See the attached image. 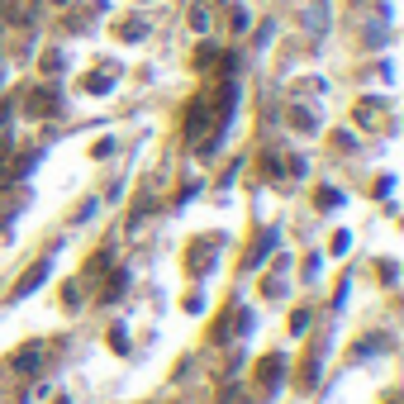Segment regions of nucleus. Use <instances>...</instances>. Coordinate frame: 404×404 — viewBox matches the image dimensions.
Segmentation results:
<instances>
[{
	"mask_svg": "<svg viewBox=\"0 0 404 404\" xmlns=\"http://www.w3.org/2000/svg\"><path fill=\"white\" fill-rule=\"evenodd\" d=\"M280 366H285L280 357H262V366H257V381H262V386H276V381H280Z\"/></svg>",
	"mask_w": 404,
	"mask_h": 404,
	"instance_id": "obj_7",
	"label": "nucleus"
},
{
	"mask_svg": "<svg viewBox=\"0 0 404 404\" xmlns=\"http://www.w3.org/2000/svg\"><path fill=\"white\" fill-rule=\"evenodd\" d=\"M10 124V105H0V129Z\"/></svg>",
	"mask_w": 404,
	"mask_h": 404,
	"instance_id": "obj_14",
	"label": "nucleus"
},
{
	"mask_svg": "<svg viewBox=\"0 0 404 404\" xmlns=\"http://www.w3.org/2000/svg\"><path fill=\"white\" fill-rule=\"evenodd\" d=\"M48 271H53V262H48V257H43L38 266H29V271H24V280H19L15 290H10V300H24V295H33V290H38V285L48 280Z\"/></svg>",
	"mask_w": 404,
	"mask_h": 404,
	"instance_id": "obj_1",
	"label": "nucleus"
},
{
	"mask_svg": "<svg viewBox=\"0 0 404 404\" xmlns=\"http://www.w3.org/2000/svg\"><path fill=\"white\" fill-rule=\"evenodd\" d=\"M0 77H5V72H0Z\"/></svg>",
	"mask_w": 404,
	"mask_h": 404,
	"instance_id": "obj_17",
	"label": "nucleus"
},
{
	"mask_svg": "<svg viewBox=\"0 0 404 404\" xmlns=\"http://www.w3.org/2000/svg\"><path fill=\"white\" fill-rule=\"evenodd\" d=\"M58 5H67V0H58Z\"/></svg>",
	"mask_w": 404,
	"mask_h": 404,
	"instance_id": "obj_16",
	"label": "nucleus"
},
{
	"mask_svg": "<svg viewBox=\"0 0 404 404\" xmlns=\"http://www.w3.org/2000/svg\"><path fill=\"white\" fill-rule=\"evenodd\" d=\"M38 366H43V347H19V357H15V371L33 376Z\"/></svg>",
	"mask_w": 404,
	"mask_h": 404,
	"instance_id": "obj_4",
	"label": "nucleus"
},
{
	"mask_svg": "<svg viewBox=\"0 0 404 404\" xmlns=\"http://www.w3.org/2000/svg\"><path fill=\"white\" fill-rule=\"evenodd\" d=\"M305 328H310V314H305V310L290 314V333H305Z\"/></svg>",
	"mask_w": 404,
	"mask_h": 404,
	"instance_id": "obj_13",
	"label": "nucleus"
},
{
	"mask_svg": "<svg viewBox=\"0 0 404 404\" xmlns=\"http://www.w3.org/2000/svg\"><path fill=\"white\" fill-rule=\"evenodd\" d=\"M58 404H72V400H58Z\"/></svg>",
	"mask_w": 404,
	"mask_h": 404,
	"instance_id": "obj_15",
	"label": "nucleus"
},
{
	"mask_svg": "<svg viewBox=\"0 0 404 404\" xmlns=\"http://www.w3.org/2000/svg\"><path fill=\"white\" fill-rule=\"evenodd\" d=\"M24 109L29 114H38V119H48V114H58V91H48V86H38V91L24 100Z\"/></svg>",
	"mask_w": 404,
	"mask_h": 404,
	"instance_id": "obj_2",
	"label": "nucleus"
},
{
	"mask_svg": "<svg viewBox=\"0 0 404 404\" xmlns=\"http://www.w3.org/2000/svg\"><path fill=\"white\" fill-rule=\"evenodd\" d=\"M200 129H204V105H190V114H186V133L195 138Z\"/></svg>",
	"mask_w": 404,
	"mask_h": 404,
	"instance_id": "obj_10",
	"label": "nucleus"
},
{
	"mask_svg": "<svg viewBox=\"0 0 404 404\" xmlns=\"http://www.w3.org/2000/svg\"><path fill=\"white\" fill-rule=\"evenodd\" d=\"M109 86H114V67H105V72H91V77H86V91H91V95H105Z\"/></svg>",
	"mask_w": 404,
	"mask_h": 404,
	"instance_id": "obj_6",
	"label": "nucleus"
},
{
	"mask_svg": "<svg viewBox=\"0 0 404 404\" xmlns=\"http://www.w3.org/2000/svg\"><path fill=\"white\" fill-rule=\"evenodd\" d=\"M290 124H295L300 133H314V129H319V119H314V109H305V105H290Z\"/></svg>",
	"mask_w": 404,
	"mask_h": 404,
	"instance_id": "obj_5",
	"label": "nucleus"
},
{
	"mask_svg": "<svg viewBox=\"0 0 404 404\" xmlns=\"http://www.w3.org/2000/svg\"><path fill=\"white\" fill-rule=\"evenodd\" d=\"M271 252H276V234H266L262 243H257V248L248 252V266H257V262H266V257H271Z\"/></svg>",
	"mask_w": 404,
	"mask_h": 404,
	"instance_id": "obj_9",
	"label": "nucleus"
},
{
	"mask_svg": "<svg viewBox=\"0 0 404 404\" xmlns=\"http://www.w3.org/2000/svg\"><path fill=\"white\" fill-rule=\"evenodd\" d=\"M338 204H342L338 190H333V186H319V209H338Z\"/></svg>",
	"mask_w": 404,
	"mask_h": 404,
	"instance_id": "obj_11",
	"label": "nucleus"
},
{
	"mask_svg": "<svg viewBox=\"0 0 404 404\" xmlns=\"http://www.w3.org/2000/svg\"><path fill=\"white\" fill-rule=\"evenodd\" d=\"M43 72H62V53H43Z\"/></svg>",
	"mask_w": 404,
	"mask_h": 404,
	"instance_id": "obj_12",
	"label": "nucleus"
},
{
	"mask_svg": "<svg viewBox=\"0 0 404 404\" xmlns=\"http://www.w3.org/2000/svg\"><path fill=\"white\" fill-rule=\"evenodd\" d=\"M124 290H129V271H114V276H109V285L100 290V300L109 305V300H119V295H124Z\"/></svg>",
	"mask_w": 404,
	"mask_h": 404,
	"instance_id": "obj_8",
	"label": "nucleus"
},
{
	"mask_svg": "<svg viewBox=\"0 0 404 404\" xmlns=\"http://www.w3.org/2000/svg\"><path fill=\"white\" fill-rule=\"evenodd\" d=\"M219 257V248H214V238H200L195 248H190V271H204V266Z\"/></svg>",
	"mask_w": 404,
	"mask_h": 404,
	"instance_id": "obj_3",
	"label": "nucleus"
}]
</instances>
